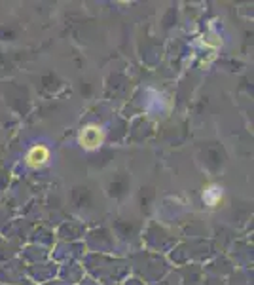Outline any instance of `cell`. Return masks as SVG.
<instances>
[{
    "instance_id": "6da1fadb",
    "label": "cell",
    "mask_w": 254,
    "mask_h": 285,
    "mask_svg": "<svg viewBox=\"0 0 254 285\" xmlns=\"http://www.w3.org/2000/svg\"><path fill=\"white\" fill-rule=\"evenodd\" d=\"M101 142H103V129L99 126L89 124V126H86L82 129V133H80V145H82L84 149L93 151Z\"/></svg>"
},
{
    "instance_id": "7a4b0ae2",
    "label": "cell",
    "mask_w": 254,
    "mask_h": 285,
    "mask_svg": "<svg viewBox=\"0 0 254 285\" xmlns=\"http://www.w3.org/2000/svg\"><path fill=\"white\" fill-rule=\"evenodd\" d=\"M49 158V151L44 147V145H36V147H32L29 154H27V164L31 167H40L44 166Z\"/></svg>"
}]
</instances>
